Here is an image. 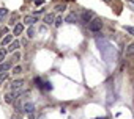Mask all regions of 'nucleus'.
<instances>
[{
	"mask_svg": "<svg viewBox=\"0 0 134 119\" xmlns=\"http://www.w3.org/2000/svg\"><path fill=\"white\" fill-rule=\"evenodd\" d=\"M25 94H29V91H25L24 88L19 89V91H11V92L5 94V102H7V103H14L19 97H22V96H25Z\"/></svg>",
	"mask_w": 134,
	"mask_h": 119,
	"instance_id": "1",
	"label": "nucleus"
},
{
	"mask_svg": "<svg viewBox=\"0 0 134 119\" xmlns=\"http://www.w3.org/2000/svg\"><path fill=\"white\" fill-rule=\"evenodd\" d=\"M101 28H103V21H101V19L93 17V19L88 22V30H90V31L98 33V31H101Z\"/></svg>",
	"mask_w": 134,
	"mask_h": 119,
	"instance_id": "2",
	"label": "nucleus"
},
{
	"mask_svg": "<svg viewBox=\"0 0 134 119\" xmlns=\"http://www.w3.org/2000/svg\"><path fill=\"white\" fill-rule=\"evenodd\" d=\"M35 83H36V86H38L40 89H43V91H51V89H52V85H51L49 82H43V78H40V77L35 78Z\"/></svg>",
	"mask_w": 134,
	"mask_h": 119,
	"instance_id": "3",
	"label": "nucleus"
},
{
	"mask_svg": "<svg viewBox=\"0 0 134 119\" xmlns=\"http://www.w3.org/2000/svg\"><path fill=\"white\" fill-rule=\"evenodd\" d=\"M24 85H25V82H24L22 78L13 80V82H11V85H10V89H11V91H19V89H22V88H24Z\"/></svg>",
	"mask_w": 134,
	"mask_h": 119,
	"instance_id": "4",
	"label": "nucleus"
},
{
	"mask_svg": "<svg viewBox=\"0 0 134 119\" xmlns=\"http://www.w3.org/2000/svg\"><path fill=\"white\" fill-rule=\"evenodd\" d=\"M93 17H95V13H93V11H88V10H85V11L82 13V16H81L82 22H85V24H88Z\"/></svg>",
	"mask_w": 134,
	"mask_h": 119,
	"instance_id": "5",
	"label": "nucleus"
},
{
	"mask_svg": "<svg viewBox=\"0 0 134 119\" xmlns=\"http://www.w3.org/2000/svg\"><path fill=\"white\" fill-rule=\"evenodd\" d=\"M22 111L27 113V114H33V111H35V105H33L32 102H25V103L22 105Z\"/></svg>",
	"mask_w": 134,
	"mask_h": 119,
	"instance_id": "6",
	"label": "nucleus"
},
{
	"mask_svg": "<svg viewBox=\"0 0 134 119\" xmlns=\"http://www.w3.org/2000/svg\"><path fill=\"white\" fill-rule=\"evenodd\" d=\"M19 47H21V42L19 41H11L10 44H8V49H7V52H18L19 50Z\"/></svg>",
	"mask_w": 134,
	"mask_h": 119,
	"instance_id": "7",
	"label": "nucleus"
},
{
	"mask_svg": "<svg viewBox=\"0 0 134 119\" xmlns=\"http://www.w3.org/2000/svg\"><path fill=\"white\" fill-rule=\"evenodd\" d=\"M35 22H38V17H36V16H25L22 24L30 27V25H35Z\"/></svg>",
	"mask_w": 134,
	"mask_h": 119,
	"instance_id": "8",
	"label": "nucleus"
},
{
	"mask_svg": "<svg viewBox=\"0 0 134 119\" xmlns=\"http://www.w3.org/2000/svg\"><path fill=\"white\" fill-rule=\"evenodd\" d=\"M77 19H79V16L76 14V11H71V13H70L68 16L65 17V22H68V24H74V22H76Z\"/></svg>",
	"mask_w": 134,
	"mask_h": 119,
	"instance_id": "9",
	"label": "nucleus"
},
{
	"mask_svg": "<svg viewBox=\"0 0 134 119\" xmlns=\"http://www.w3.org/2000/svg\"><path fill=\"white\" fill-rule=\"evenodd\" d=\"M24 24L22 22H18V24H14V27H13V35L14 36H18V35H21L22 33V30H24Z\"/></svg>",
	"mask_w": 134,
	"mask_h": 119,
	"instance_id": "10",
	"label": "nucleus"
},
{
	"mask_svg": "<svg viewBox=\"0 0 134 119\" xmlns=\"http://www.w3.org/2000/svg\"><path fill=\"white\" fill-rule=\"evenodd\" d=\"M11 66H13V63L11 61H3V63H0V74H3V72H8L10 69H11Z\"/></svg>",
	"mask_w": 134,
	"mask_h": 119,
	"instance_id": "11",
	"label": "nucleus"
},
{
	"mask_svg": "<svg viewBox=\"0 0 134 119\" xmlns=\"http://www.w3.org/2000/svg\"><path fill=\"white\" fill-rule=\"evenodd\" d=\"M125 55H126V56H132V55H134V42L129 44V45L125 49Z\"/></svg>",
	"mask_w": 134,
	"mask_h": 119,
	"instance_id": "12",
	"label": "nucleus"
},
{
	"mask_svg": "<svg viewBox=\"0 0 134 119\" xmlns=\"http://www.w3.org/2000/svg\"><path fill=\"white\" fill-rule=\"evenodd\" d=\"M11 41H13V35H7V36H5V38L2 39V42H0V45H2V47H3V45H8V44H10Z\"/></svg>",
	"mask_w": 134,
	"mask_h": 119,
	"instance_id": "13",
	"label": "nucleus"
},
{
	"mask_svg": "<svg viewBox=\"0 0 134 119\" xmlns=\"http://www.w3.org/2000/svg\"><path fill=\"white\" fill-rule=\"evenodd\" d=\"M54 21H55L54 14H46V17H44V22H46L47 25H52V24H54Z\"/></svg>",
	"mask_w": 134,
	"mask_h": 119,
	"instance_id": "14",
	"label": "nucleus"
},
{
	"mask_svg": "<svg viewBox=\"0 0 134 119\" xmlns=\"http://www.w3.org/2000/svg\"><path fill=\"white\" fill-rule=\"evenodd\" d=\"M27 36H29V38H33V36H35V25H30V27H29Z\"/></svg>",
	"mask_w": 134,
	"mask_h": 119,
	"instance_id": "15",
	"label": "nucleus"
},
{
	"mask_svg": "<svg viewBox=\"0 0 134 119\" xmlns=\"http://www.w3.org/2000/svg\"><path fill=\"white\" fill-rule=\"evenodd\" d=\"M21 72H22V66H14V68H13V74H14V75H19Z\"/></svg>",
	"mask_w": 134,
	"mask_h": 119,
	"instance_id": "16",
	"label": "nucleus"
},
{
	"mask_svg": "<svg viewBox=\"0 0 134 119\" xmlns=\"http://www.w3.org/2000/svg\"><path fill=\"white\" fill-rule=\"evenodd\" d=\"M19 60H21V53H19V52H13V61L18 63Z\"/></svg>",
	"mask_w": 134,
	"mask_h": 119,
	"instance_id": "17",
	"label": "nucleus"
},
{
	"mask_svg": "<svg viewBox=\"0 0 134 119\" xmlns=\"http://www.w3.org/2000/svg\"><path fill=\"white\" fill-rule=\"evenodd\" d=\"M62 22H63V17H62V16H58V17L54 21V25H55V27H60V25H62Z\"/></svg>",
	"mask_w": 134,
	"mask_h": 119,
	"instance_id": "18",
	"label": "nucleus"
},
{
	"mask_svg": "<svg viewBox=\"0 0 134 119\" xmlns=\"http://www.w3.org/2000/svg\"><path fill=\"white\" fill-rule=\"evenodd\" d=\"M5 56H7V50H5V49H2V50H0V63H3Z\"/></svg>",
	"mask_w": 134,
	"mask_h": 119,
	"instance_id": "19",
	"label": "nucleus"
},
{
	"mask_svg": "<svg viewBox=\"0 0 134 119\" xmlns=\"http://www.w3.org/2000/svg\"><path fill=\"white\" fill-rule=\"evenodd\" d=\"M8 78V72H3V74H0V85H2L5 80Z\"/></svg>",
	"mask_w": 134,
	"mask_h": 119,
	"instance_id": "20",
	"label": "nucleus"
},
{
	"mask_svg": "<svg viewBox=\"0 0 134 119\" xmlns=\"http://www.w3.org/2000/svg\"><path fill=\"white\" fill-rule=\"evenodd\" d=\"M7 14H8V10L7 8H0V19H3Z\"/></svg>",
	"mask_w": 134,
	"mask_h": 119,
	"instance_id": "21",
	"label": "nucleus"
},
{
	"mask_svg": "<svg viewBox=\"0 0 134 119\" xmlns=\"http://www.w3.org/2000/svg\"><path fill=\"white\" fill-rule=\"evenodd\" d=\"M125 30H126L131 36H134V27H125Z\"/></svg>",
	"mask_w": 134,
	"mask_h": 119,
	"instance_id": "22",
	"label": "nucleus"
},
{
	"mask_svg": "<svg viewBox=\"0 0 134 119\" xmlns=\"http://www.w3.org/2000/svg\"><path fill=\"white\" fill-rule=\"evenodd\" d=\"M55 10H57V11H63V10H66V6H65V5H57Z\"/></svg>",
	"mask_w": 134,
	"mask_h": 119,
	"instance_id": "23",
	"label": "nucleus"
},
{
	"mask_svg": "<svg viewBox=\"0 0 134 119\" xmlns=\"http://www.w3.org/2000/svg\"><path fill=\"white\" fill-rule=\"evenodd\" d=\"M35 3H36V5H43V3H44V0H35Z\"/></svg>",
	"mask_w": 134,
	"mask_h": 119,
	"instance_id": "24",
	"label": "nucleus"
},
{
	"mask_svg": "<svg viewBox=\"0 0 134 119\" xmlns=\"http://www.w3.org/2000/svg\"><path fill=\"white\" fill-rule=\"evenodd\" d=\"M95 119H106V117H95Z\"/></svg>",
	"mask_w": 134,
	"mask_h": 119,
	"instance_id": "25",
	"label": "nucleus"
},
{
	"mask_svg": "<svg viewBox=\"0 0 134 119\" xmlns=\"http://www.w3.org/2000/svg\"><path fill=\"white\" fill-rule=\"evenodd\" d=\"M129 2H131V3H134V0H129Z\"/></svg>",
	"mask_w": 134,
	"mask_h": 119,
	"instance_id": "26",
	"label": "nucleus"
},
{
	"mask_svg": "<svg viewBox=\"0 0 134 119\" xmlns=\"http://www.w3.org/2000/svg\"><path fill=\"white\" fill-rule=\"evenodd\" d=\"M104 2H110V0H104Z\"/></svg>",
	"mask_w": 134,
	"mask_h": 119,
	"instance_id": "27",
	"label": "nucleus"
},
{
	"mask_svg": "<svg viewBox=\"0 0 134 119\" xmlns=\"http://www.w3.org/2000/svg\"><path fill=\"white\" fill-rule=\"evenodd\" d=\"M0 47H2V45H0Z\"/></svg>",
	"mask_w": 134,
	"mask_h": 119,
	"instance_id": "28",
	"label": "nucleus"
},
{
	"mask_svg": "<svg viewBox=\"0 0 134 119\" xmlns=\"http://www.w3.org/2000/svg\"><path fill=\"white\" fill-rule=\"evenodd\" d=\"M33 2H35V0H33Z\"/></svg>",
	"mask_w": 134,
	"mask_h": 119,
	"instance_id": "29",
	"label": "nucleus"
}]
</instances>
